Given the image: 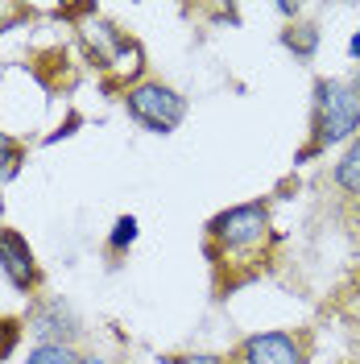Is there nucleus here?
Instances as JSON below:
<instances>
[{"instance_id":"f257e3e1","label":"nucleus","mask_w":360,"mask_h":364,"mask_svg":"<svg viewBox=\"0 0 360 364\" xmlns=\"http://www.w3.org/2000/svg\"><path fill=\"white\" fill-rule=\"evenodd\" d=\"M360 136V100L348 79H315L311 87V141L294 161H311L336 145H352Z\"/></svg>"},{"instance_id":"20e7f679","label":"nucleus","mask_w":360,"mask_h":364,"mask_svg":"<svg viewBox=\"0 0 360 364\" xmlns=\"http://www.w3.org/2000/svg\"><path fill=\"white\" fill-rule=\"evenodd\" d=\"M0 277L25 298H33L38 290H42L38 252H33V245L25 240L17 228H0Z\"/></svg>"},{"instance_id":"2eb2a0df","label":"nucleus","mask_w":360,"mask_h":364,"mask_svg":"<svg viewBox=\"0 0 360 364\" xmlns=\"http://www.w3.org/2000/svg\"><path fill=\"white\" fill-rule=\"evenodd\" d=\"M75 364H108V360H104V356H95V352H88V356H79Z\"/></svg>"},{"instance_id":"ddd939ff","label":"nucleus","mask_w":360,"mask_h":364,"mask_svg":"<svg viewBox=\"0 0 360 364\" xmlns=\"http://www.w3.org/2000/svg\"><path fill=\"white\" fill-rule=\"evenodd\" d=\"M170 364H228V360L216 356V352H186V356H174Z\"/></svg>"},{"instance_id":"dca6fc26","label":"nucleus","mask_w":360,"mask_h":364,"mask_svg":"<svg viewBox=\"0 0 360 364\" xmlns=\"http://www.w3.org/2000/svg\"><path fill=\"white\" fill-rule=\"evenodd\" d=\"M348 83H352V91H356V100H360V67L352 70V79H348Z\"/></svg>"},{"instance_id":"f03ea898","label":"nucleus","mask_w":360,"mask_h":364,"mask_svg":"<svg viewBox=\"0 0 360 364\" xmlns=\"http://www.w3.org/2000/svg\"><path fill=\"white\" fill-rule=\"evenodd\" d=\"M273 236V220L265 203H236L228 211H216L207 220V257H240V252L265 249V240Z\"/></svg>"},{"instance_id":"0eeeda50","label":"nucleus","mask_w":360,"mask_h":364,"mask_svg":"<svg viewBox=\"0 0 360 364\" xmlns=\"http://www.w3.org/2000/svg\"><path fill=\"white\" fill-rule=\"evenodd\" d=\"M282 46L290 50L294 58H302V63H311L319 50V25L302 21V25H286L282 29Z\"/></svg>"},{"instance_id":"7ed1b4c3","label":"nucleus","mask_w":360,"mask_h":364,"mask_svg":"<svg viewBox=\"0 0 360 364\" xmlns=\"http://www.w3.org/2000/svg\"><path fill=\"white\" fill-rule=\"evenodd\" d=\"M120 104H125L129 120H137L145 133H158V136L179 133V124L191 112L186 95L179 87H170V83H162V79H141L133 87H125Z\"/></svg>"},{"instance_id":"1a4fd4ad","label":"nucleus","mask_w":360,"mask_h":364,"mask_svg":"<svg viewBox=\"0 0 360 364\" xmlns=\"http://www.w3.org/2000/svg\"><path fill=\"white\" fill-rule=\"evenodd\" d=\"M75 348L70 343H33L29 352H25L21 364H75Z\"/></svg>"},{"instance_id":"4468645a","label":"nucleus","mask_w":360,"mask_h":364,"mask_svg":"<svg viewBox=\"0 0 360 364\" xmlns=\"http://www.w3.org/2000/svg\"><path fill=\"white\" fill-rule=\"evenodd\" d=\"M348 54H352V58H356V67H360V25H356V33H352V38H348Z\"/></svg>"},{"instance_id":"423d86ee","label":"nucleus","mask_w":360,"mask_h":364,"mask_svg":"<svg viewBox=\"0 0 360 364\" xmlns=\"http://www.w3.org/2000/svg\"><path fill=\"white\" fill-rule=\"evenodd\" d=\"M29 331L38 336V343H70L75 348V340L83 336V327H79V318H75V311H70V302H63V298H42L33 311H29Z\"/></svg>"},{"instance_id":"39448f33","label":"nucleus","mask_w":360,"mask_h":364,"mask_svg":"<svg viewBox=\"0 0 360 364\" xmlns=\"http://www.w3.org/2000/svg\"><path fill=\"white\" fill-rule=\"evenodd\" d=\"M240 364H307V343L294 331H253L240 343Z\"/></svg>"},{"instance_id":"f8f14e48","label":"nucleus","mask_w":360,"mask_h":364,"mask_svg":"<svg viewBox=\"0 0 360 364\" xmlns=\"http://www.w3.org/2000/svg\"><path fill=\"white\" fill-rule=\"evenodd\" d=\"M21 343V318H0V364L9 360Z\"/></svg>"},{"instance_id":"9d476101","label":"nucleus","mask_w":360,"mask_h":364,"mask_svg":"<svg viewBox=\"0 0 360 364\" xmlns=\"http://www.w3.org/2000/svg\"><path fill=\"white\" fill-rule=\"evenodd\" d=\"M137 232H141L137 215H120V220L112 224V232H108V249L112 252H129L137 245Z\"/></svg>"},{"instance_id":"9b49d317","label":"nucleus","mask_w":360,"mask_h":364,"mask_svg":"<svg viewBox=\"0 0 360 364\" xmlns=\"http://www.w3.org/2000/svg\"><path fill=\"white\" fill-rule=\"evenodd\" d=\"M25 166V149L17 141H0V186H9V182L21 174Z\"/></svg>"},{"instance_id":"6e6552de","label":"nucleus","mask_w":360,"mask_h":364,"mask_svg":"<svg viewBox=\"0 0 360 364\" xmlns=\"http://www.w3.org/2000/svg\"><path fill=\"white\" fill-rule=\"evenodd\" d=\"M332 182H336L344 195H360V136L339 154L336 170H332Z\"/></svg>"}]
</instances>
